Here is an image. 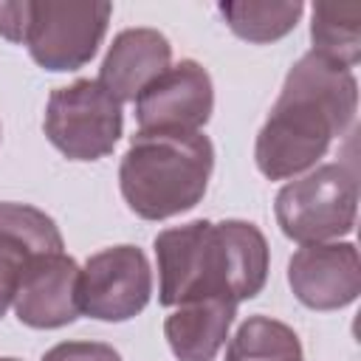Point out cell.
<instances>
[{"label": "cell", "mask_w": 361, "mask_h": 361, "mask_svg": "<svg viewBox=\"0 0 361 361\" xmlns=\"http://www.w3.org/2000/svg\"><path fill=\"white\" fill-rule=\"evenodd\" d=\"M355 110V73L313 51L302 54L257 133V169L268 180H288L313 169L330 144L350 133Z\"/></svg>", "instance_id": "6da1fadb"}, {"label": "cell", "mask_w": 361, "mask_h": 361, "mask_svg": "<svg viewBox=\"0 0 361 361\" xmlns=\"http://www.w3.org/2000/svg\"><path fill=\"white\" fill-rule=\"evenodd\" d=\"M152 245L164 307L203 296H228L240 305L268 282V240L248 220H192L158 231Z\"/></svg>", "instance_id": "7a4b0ae2"}, {"label": "cell", "mask_w": 361, "mask_h": 361, "mask_svg": "<svg viewBox=\"0 0 361 361\" xmlns=\"http://www.w3.org/2000/svg\"><path fill=\"white\" fill-rule=\"evenodd\" d=\"M214 169L203 133H135L118 164V189L141 220H169L195 209Z\"/></svg>", "instance_id": "3957f363"}, {"label": "cell", "mask_w": 361, "mask_h": 361, "mask_svg": "<svg viewBox=\"0 0 361 361\" xmlns=\"http://www.w3.org/2000/svg\"><path fill=\"white\" fill-rule=\"evenodd\" d=\"M276 226L299 245L330 243L355 228L358 178L353 164H322L288 180L274 200Z\"/></svg>", "instance_id": "277c9868"}, {"label": "cell", "mask_w": 361, "mask_h": 361, "mask_svg": "<svg viewBox=\"0 0 361 361\" xmlns=\"http://www.w3.org/2000/svg\"><path fill=\"white\" fill-rule=\"evenodd\" d=\"M42 130L71 161H99L113 152L124 133L121 102L99 79H76L51 90Z\"/></svg>", "instance_id": "5b68a950"}, {"label": "cell", "mask_w": 361, "mask_h": 361, "mask_svg": "<svg viewBox=\"0 0 361 361\" xmlns=\"http://www.w3.org/2000/svg\"><path fill=\"white\" fill-rule=\"evenodd\" d=\"M110 14L107 0H31L23 45L51 73L79 71L96 56Z\"/></svg>", "instance_id": "8992f818"}, {"label": "cell", "mask_w": 361, "mask_h": 361, "mask_svg": "<svg viewBox=\"0 0 361 361\" xmlns=\"http://www.w3.org/2000/svg\"><path fill=\"white\" fill-rule=\"evenodd\" d=\"M79 313L99 322H127L152 296V268L138 245H113L90 254L79 268Z\"/></svg>", "instance_id": "52a82bcc"}, {"label": "cell", "mask_w": 361, "mask_h": 361, "mask_svg": "<svg viewBox=\"0 0 361 361\" xmlns=\"http://www.w3.org/2000/svg\"><path fill=\"white\" fill-rule=\"evenodd\" d=\"M214 110V85L195 59H180L155 76L135 99L141 133H200Z\"/></svg>", "instance_id": "ba28073f"}, {"label": "cell", "mask_w": 361, "mask_h": 361, "mask_svg": "<svg viewBox=\"0 0 361 361\" xmlns=\"http://www.w3.org/2000/svg\"><path fill=\"white\" fill-rule=\"evenodd\" d=\"M288 285L310 310H338L361 293V259L353 243H310L288 259Z\"/></svg>", "instance_id": "9c48e42d"}, {"label": "cell", "mask_w": 361, "mask_h": 361, "mask_svg": "<svg viewBox=\"0 0 361 361\" xmlns=\"http://www.w3.org/2000/svg\"><path fill=\"white\" fill-rule=\"evenodd\" d=\"M79 265L65 251L34 257L23 265L14 313L20 324L34 330H56L79 319Z\"/></svg>", "instance_id": "30bf717a"}, {"label": "cell", "mask_w": 361, "mask_h": 361, "mask_svg": "<svg viewBox=\"0 0 361 361\" xmlns=\"http://www.w3.org/2000/svg\"><path fill=\"white\" fill-rule=\"evenodd\" d=\"M172 62V45L158 28H124L113 37L99 82L118 102H135L138 93Z\"/></svg>", "instance_id": "8fae6325"}, {"label": "cell", "mask_w": 361, "mask_h": 361, "mask_svg": "<svg viewBox=\"0 0 361 361\" xmlns=\"http://www.w3.org/2000/svg\"><path fill=\"white\" fill-rule=\"evenodd\" d=\"M237 302L228 296H203L175 305L164 319V338L178 361H214L228 338Z\"/></svg>", "instance_id": "7c38bea8"}, {"label": "cell", "mask_w": 361, "mask_h": 361, "mask_svg": "<svg viewBox=\"0 0 361 361\" xmlns=\"http://www.w3.org/2000/svg\"><path fill=\"white\" fill-rule=\"evenodd\" d=\"M310 42L313 54L353 71L361 59V3H316Z\"/></svg>", "instance_id": "4fadbf2b"}, {"label": "cell", "mask_w": 361, "mask_h": 361, "mask_svg": "<svg viewBox=\"0 0 361 361\" xmlns=\"http://www.w3.org/2000/svg\"><path fill=\"white\" fill-rule=\"evenodd\" d=\"M217 11L240 39L265 45L288 37L296 28L305 11V3L302 0H226L217 6Z\"/></svg>", "instance_id": "5bb4252c"}, {"label": "cell", "mask_w": 361, "mask_h": 361, "mask_svg": "<svg viewBox=\"0 0 361 361\" xmlns=\"http://www.w3.org/2000/svg\"><path fill=\"white\" fill-rule=\"evenodd\" d=\"M0 245L25 262L45 254L65 251V240L51 214L28 203L0 200Z\"/></svg>", "instance_id": "9a60e30c"}, {"label": "cell", "mask_w": 361, "mask_h": 361, "mask_svg": "<svg viewBox=\"0 0 361 361\" xmlns=\"http://www.w3.org/2000/svg\"><path fill=\"white\" fill-rule=\"evenodd\" d=\"M226 361H305L293 327L271 316H248L226 347Z\"/></svg>", "instance_id": "2e32d148"}, {"label": "cell", "mask_w": 361, "mask_h": 361, "mask_svg": "<svg viewBox=\"0 0 361 361\" xmlns=\"http://www.w3.org/2000/svg\"><path fill=\"white\" fill-rule=\"evenodd\" d=\"M39 361H121V355L104 341H59Z\"/></svg>", "instance_id": "e0dca14e"}, {"label": "cell", "mask_w": 361, "mask_h": 361, "mask_svg": "<svg viewBox=\"0 0 361 361\" xmlns=\"http://www.w3.org/2000/svg\"><path fill=\"white\" fill-rule=\"evenodd\" d=\"M31 0H0V37L23 45Z\"/></svg>", "instance_id": "ac0fdd59"}, {"label": "cell", "mask_w": 361, "mask_h": 361, "mask_svg": "<svg viewBox=\"0 0 361 361\" xmlns=\"http://www.w3.org/2000/svg\"><path fill=\"white\" fill-rule=\"evenodd\" d=\"M23 265H25L23 257H17L14 251H8V248L0 245V319L6 316V310H8L11 302H14Z\"/></svg>", "instance_id": "d6986e66"}, {"label": "cell", "mask_w": 361, "mask_h": 361, "mask_svg": "<svg viewBox=\"0 0 361 361\" xmlns=\"http://www.w3.org/2000/svg\"><path fill=\"white\" fill-rule=\"evenodd\" d=\"M0 361H20V358H0Z\"/></svg>", "instance_id": "ffe728a7"}]
</instances>
